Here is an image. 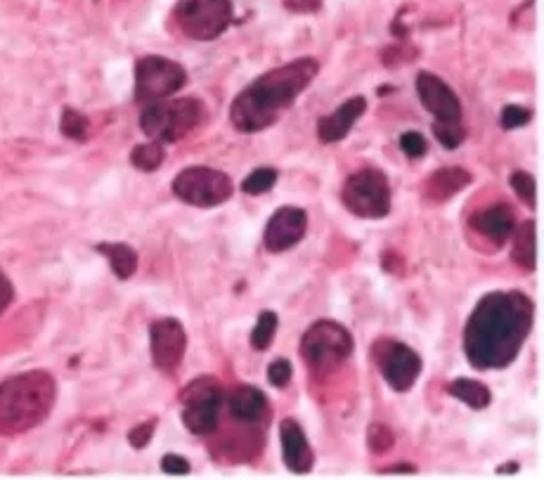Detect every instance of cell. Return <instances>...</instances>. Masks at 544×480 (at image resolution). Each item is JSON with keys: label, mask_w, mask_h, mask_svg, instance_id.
<instances>
[{"label": "cell", "mask_w": 544, "mask_h": 480, "mask_svg": "<svg viewBox=\"0 0 544 480\" xmlns=\"http://www.w3.org/2000/svg\"><path fill=\"white\" fill-rule=\"evenodd\" d=\"M535 306L523 291H492L464 324L462 348L476 369H504L518 358L533 329Z\"/></svg>", "instance_id": "1"}, {"label": "cell", "mask_w": 544, "mask_h": 480, "mask_svg": "<svg viewBox=\"0 0 544 480\" xmlns=\"http://www.w3.org/2000/svg\"><path fill=\"white\" fill-rule=\"evenodd\" d=\"M320 64L315 57H301L282 67L265 71L235 97L230 121L239 133H261L280 119L284 109L296 102L303 90L315 81Z\"/></svg>", "instance_id": "2"}, {"label": "cell", "mask_w": 544, "mask_h": 480, "mask_svg": "<svg viewBox=\"0 0 544 480\" xmlns=\"http://www.w3.org/2000/svg\"><path fill=\"white\" fill-rule=\"evenodd\" d=\"M55 405V381L45 372L10 376L0 384V433L15 436L41 424Z\"/></svg>", "instance_id": "3"}, {"label": "cell", "mask_w": 544, "mask_h": 480, "mask_svg": "<svg viewBox=\"0 0 544 480\" xmlns=\"http://www.w3.org/2000/svg\"><path fill=\"white\" fill-rule=\"evenodd\" d=\"M204 119V102L194 100V97H180V100H159L145 105L140 114V128L142 133L164 145V142L187 138L194 128L202 126Z\"/></svg>", "instance_id": "4"}, {"label": "cell", "mask_w": 544, "mask_h": 480, "mask_svg": "<svg viewBox=\"0 0 544 480\" xmlns=\"http://www.w3.org/2000/svg\"><path fill=\"white\" fill-rule=\"evenodd\" d=\"M353 334L334 320H317L310 324L301 339V355L317 374L334 372L353 353Z\"/></svg>", "instance_id": "5"}, {"label": "cell", "mask_w": 544, "mask_h": 480, "mask_svg": "<svg viewBox=\"0 0 544 480\" xmlns=\"http://www.w3.org/2000/svg\"><path fill=\"white\" fill-rule=\"evenodd\" d=\"M232 0H178L173 8L180 34L192 41H216L232 24Z\"/></svg>", "instance_id": "6"}, {"label": "cell", "mask_w": 544, "mask_h": 480, "mask_svg": "<svg viewBox=\"0 0 544 480\" xmlns=\"http://www.w3.org/2000/svg\"><path fill=\"white\" fill-rule=\"evenodd\" d=\"M341 199L353 216L365 220L386 218L391 213V183L379 168H362L346 180Z\"/></svg>", "instance_id": "7"}, {"label": "cell", "mask_w": 544, "mask_h": 480, "mask_svg": "<svg viewBox=\"0 0 544 480\" xmlns=\"http://www.w3.org/2000/svg\"><path fill=\"white\" fill-rule=\"evenodd\" d=\"M180 405H183V424L194 436H211L216 433L220 421V407H223V386L216 376H199L192 384L180 391Z\"/></svg>", "instance_id": "8"}, {"label": "cell", "mask_w": 544, "mask_h": 480, "mask_svg": "<svg viewBox=\"0 0 544 480\" xmlns=\"http://www.w3.org/2000/svg\"><path fill=\"white\" fill-rule=\"evenodd\" d=\"M187 71L183 64L161 55H147L135 62V102L152 105L183 90Z\"/></svg>", "instance_id": "9"}, {"label": "cell", "mask_w": 544, "mask_h": 480, "mask_svg": "<svg viewBox=\"0 0 544 480\" xmlns=\"http://www.w3.org/2000/svg\"><path fill=\"white\" fill-rule=\"evenodd\" d=\"M235 192L232 180L218 168L190 166L173 178V194L197 209H213L225 204Z\"/></svg>", "instance_id": "10"}, {"label": "cell", "mask_w": 544, "mask_h": 480, "mask_svg": "<svg viewBox=\"0 0 544 480\" xmlns=\"http://www.w3.org/2000/svg\"><path fill=\"white\" fill-rule=\"evenodd\" d=\"M372 355L379 372L384 374L386 384L391 386L395 393H407L410 388H414V384H417L424 365L414 348L393 339H379L374 343Z\"/></svg>", "instance_id": "11"}, {"label": "cell", "mask_w": 544, "mask_h": 480, "mask_svg": "<svg viewBox=\"0 0 544 480\" xmlns=\"http://www.w3.org/2000/svg\"><path fill=\"white\" fill-rule=\"evenodd\" d=\"M152 362L159 372L173 374L180 367L187 350V332L176 317H164L150 327Z\"/></svg>", "instance_id": "12"}, {"label": "cell", "mask_w": 544, "mask_h": 480, "mask_svg": "<svg viewBox=\"0 0 544 480\" xmlns=\"http://www.w3.org/2000/svg\"><path fill=\"white\" fill-rule=\"evenodd\" d=\"M308 213L299 206H282L265 225L263 244L270 254H284L306 237Z\"/></svg>", "instance_id": "13"}, {"label": "cell", "mask_w": 544, "mask_h": 480, "mask_svg": "<svg viewBox=\"0 0 544 480\" xmlns=\"http://www.w3.org/2000/svg\"><path fill=\"white\" fill-rule=\"evenodd\" d=\"M417 95L436 121H462V102L448 83L431 71H419Z\"/></svg>", "instance_id": "14"}, {"label": "cell", "mask_w": 544, "mask_h": 480, "mask_svg": "<svg viewBox=\"0 0 544 480\" xmlns=\"http://www.w3.org/2000/svg\"><path fill=\"white\" fill-rule=\"evenodd\" d=\"M280 440H282V459L284 466L296 476H306L315 466V452L310 447L306 431L296 419L280 421Z\"/></svg>", "instance_id": "15"}, {"label": "cell", "mask_w": 544, "mask_h": 480, "mask_svg": "<svg viewBox=\"0 0 544 480\" xmlns=\"http://www.w3.org/2000/svg\"><path fill=\"white\" fill-rule=\"evenodd\" d=\"M367 112V100L362 95H355L351 100H346L339 109H334L332 114L322 116L317 121V138H320L325 145H332V142H341L351 133V128L362 119V114Z\"/></svg>", "instance_id": "16"}, {"label": "cell", "mask_w": 544, "mask_h": 480, "mask_svg": "<svg viewBox=\"0 0 544 480\" xmlns=\"http://www.w3.org/2000/svg\"><path fill=\"white\" fill-rule=\"evenodd\" d=\"M469 227L471 230H476L478 235L490 239L492 244L502 246L507 239H511V235H514V227H516L514 209H511L509 204L488 206V209L476 211L474 216L469 218Z\"/></svg>", "instance_id": "17"}, {"label": "cell", "mask_w": 544, "mask_h": 480, "mask_svg": "<svg viewBox=\"0 0 544 480\" xmlns=\"http://www.w3.org/2000/svg\"><path fill=\"white\" fill-rule=\"evenodd\" d=\"M474 175H471L462 166H450V168H438L436 173L429 175L424 180V197L433 201V204H443L459 194L471 185Z\"/></svg>", "instance_id": "18"}, {"label": "cell", "mask_w": 544, "mask_h": 480, "mask_svg": "<svg viewBox=\"0 0 544 480\" xmlns=\"http://www.w3.org/2000/svg\"><path fill=\"white\" fill-rule=\"evenodd\" d=\"M228 405L232 417L242 421V424H256V421H261L265 417V412H268V398H265V393L261 388L249 384L232 388Z\"/></svg>", "instance_id": "19"}, {"label": "cell", "mask_w": 544, "mask_h": 480, "mask_svg": "<svg viewBox=\"0 0 544 480\" xmlns=\"http://www.w3.org/2000/svg\"><path fill=\"white\" fill-rule=\"evenodd\" d=\"M514 249H511V256H514L516 265L533 272L537 265V230L535 220H526V223L514 227Z\"/></svg>", "instance_id": "20"}, {"label": "cell", "mask_w": 544, "mask_h": 480, "mask_svg": "<svg viewBox=\"0 0 544 480\" xmlns=\"http://www.w3.org/2000/svg\"><path fill=\"white\" fill-rule=\"evenodd\" d=\"M97 254H102L109 261V268L119 280H131L138 270V254L128 244H97Z\"/></svg>", "instance_id": "21"}, {"label": "cell", "mask_w": 544, "mask_h": 480, "mask_svg": "<svg viewBox=\"0 0 544 480\" xmlns=\"http://www.w3.org/2000/svg\"><path fill=\"white\" fill-rule=\"evenodd\" d=\"M448 393L459 402H464L466 407H471V410H485L492 402L490 388L483 381L466 379V376H459V379L452 381L448 386Z\"/></svg>", "instance_id": "22"}, {"label": "cell", "mask_w": 544, "mask_h": 480, "mask_svg": "<svg viewBox=\"0 0 544 480\" xmlns=\"http://www.w3.org/2000/svg\"><path fill=\"white\" fill-rule=\"evenodd\" d=\"M164 159H166L164 145L157 140L147 142V145H138L131 152V164L138 168V171H145V173L157 171V168L164 164Z\"/></svg>", "instance_id": "23"}, {"label": "cell", "mask_w": 544, "mask_h": 480, "mask_svg": "<svg viewBox=\"0 0 544 480\" xmlns=\"http://www.w3.org/2000/svg\"><path fill=\"white\" fill-rule=\"evenodd\" d=\"M277 324H280V317L272 313V310H263V313L258 315L254 332H251V348L268 350L272 339H275Z\"/></svg>", "instance_id": "24"}, {"label": "cell", "mask_w": 544, "mask_h": 480, "mask_svg": "<svg viewBox=\"0 0 544 480\" xmlns=\"http://www.w3.org/2000/svg\"><path fill=\"white\" fill-rule=\"evenodd\" d=\"M277 183V168L263 166L256 168V171H251L244 178L242 183V192L246 194H265L268 190H272V185Z\"/></svg>", "instance_id": "25"}, {"label": "cell", "mask_w": 544, "mask_h": 480, "mask_svg": "<svg viewBox=\"0 0 544 480\" xmlns=\"http://www.w3.org/2000/svg\"><path fill=\"white\" fill-rule=\"evenodd\" d=\"M60 128H62V133L67 135V138H71V140H79V142L88 140L90 123H88L86 116H83L81 112H76V109H71V107L64 109Z\"/></svg>", "instance_id": "26"}, {"label": "cell", "mask_w": 544, "mask_h": 480, "mask_svg": "<svg viewBox=\"0 0 544 480\" xmlns=\"http://www.w3.org/2000/svg\"><path fill=\"white\" fill-rule=\"evenodd\" d=\"M433 133H436L438 142L445 149H457L466 138V128L462 126V121H436L433 123Z\"/></svg>", "instance_id": "27"}, {"label": "cell", "mask_w": 544, "mask_h": 480, "mask_svg": "<svg viewBox=\"0 0 544 480\" xmlns=\"http://www.w3.org/2000/svg\"><path fill=\"white\" fill-rule=\"evenodd\" d=\"M509 183H511V190L516 192V197L521 199L528 209H535L537 206V183H535L533 175L526 173V171H516V173H511Z\"/></svg>", "instance_id": "28"}, {"label": "cell", "mask_w": 544, "mask_h": 480, "mask_svg": "<svg viewBox=\"0 0 544 480\" xmlns=\"http://www.w3.org/2000/svg\"><path fill=\"white\" fill-rule=\"evenodd\" d=\"M395 445L393 431L384 424H372L367 428V447L374 454H384Z\"/></svg>", "instance_id": "29"}, {"label": "cell", "mask_w": 544, "mask_h": 480, "mask_svg": "<svg viewBox=\"0 0 544 480\" xmlns=\"http://www.w3.org/2000/svg\"><path fill=\"white\" fill-rule=\"evenodd\" d=\"M530 119H533V112L526 107H518V105H509L502 109L500 114V126L504 128V131H516V128L526 126V123H530Z\"/></svg>", "instance_id": "30"}, {"label": "cell", "mask_w": 544, "mask_h": 480, "mask_svg": "<svg viewBox=\"0 0 544 480\" xmlns=\"http://www.w3.org/2000/svg\"><path fill=\"white\" fill-rule=\"evenodd\" d=\"M400 149H403L410 159H422L426 154V149H429V142H426L422 133L407 131V133L400 135Z\"/></svg>", "instance_id": "31"}, {"label": "cell", "mask_w": 544, "mask_h": 480, "mask_svg": "<svg viewBox=\"0 0 544 480\" xmlns=\"http://www.w3.org/2000/svg\"><path fill=\"white\" fill-rule=\"evenodd\" d=\"M291 376H294V367H291V362L287 358H277L270 362L268 367V381L275 388H287Z\"/></svg>", "instance_id": "32"}, {"label": "cell", "mask_w": 544, "mask_h": 480, "mask_svg": "<svg viewBox=\"0 0 544 480\" xmlns=\"http://www.w3.org/2000/svg\"><path fill=\"white\" fill-rule=\"evenodd\" d=\"M154 428H157V419L145 421V424L135 426L131 433H128V443H131L135 450H142V447L150 445V440L154 436Z\"/></svg>", "instance_id": "33"}, {"label": "cell", "mask_w": 544, "mask_h": 480, "mask_svg": "<svg viewBox=\"0 0 544 480\" xmlns=\"http://www.w3.org/2000/svg\"><path fill=\"white\" fill-rule=\"evenodd\" d=\"M161 471L168 473V476H187L192 471V464L185 457H180V454H166L161 459Z\"/></svg>", "instance_id": "34"}, {"label": "cell", "mask_w": 544, "mask_h": 480, "mask_svg": "<svg viewBox=\"0 0 544 480\" xmlns=\"http://www.w3.org/2000/svg\"><path fill=\"white\" fill-rule=\"evenodd\" d=\"M284 8L296 15H313L322 8V0H284Z\"/></svg>", "instance_id": "35"}, {"label": "cell", "mask_w": 544, "mask_h": 480, "mask_svg": "<svg viewBox=\"0 0 544 480\" xmlns=\"http://www.w3.org/2000/svg\"><path fill=\"white\" fill-rule=\"evenodd\" d=\"M12 301H15V289H12V282L8 277L0 272V313H5Z\"/></svg>", "instance_id": "36"}, {"label": "cell", "mask_w": 544, "mask_h": 480, "mask_svg": "<svg viewBox=\"0 0 544 480\" xmlns=\"http://www.w3.org/2000/svg\"><path fill=\"white\" fill-rule=\"evenodd\" d=\"M417 469L410 464H400V466H388V469H381V473H414Z\"/></svg>", "instance_id": "37"}, {"label": "cell", "mask_w": 544, "mask_h": 480, "mask_svg": "<svg viewBox=\"0 0 544 480\" xmlns=\"http://www.w3.org/2000/svg\"><path fill=\"white\" fill-rule=\"evenodd\" d=\"M518 471V464H507V466H500V469H497V473H500V476H504V473H507V476H511V473Z\"/></svg>", "instance_id": "38"}]
</instances>
